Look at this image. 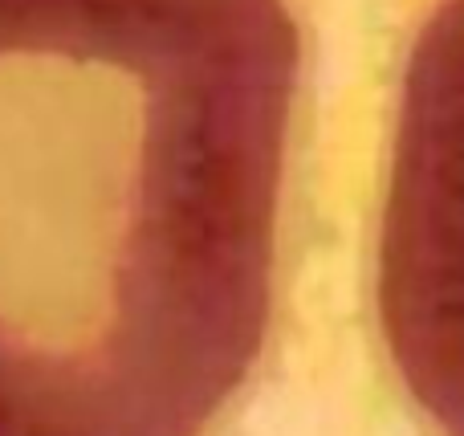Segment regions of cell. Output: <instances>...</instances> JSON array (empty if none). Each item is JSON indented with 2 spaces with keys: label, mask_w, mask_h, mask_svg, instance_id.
I'll list each match as a JSON object with an SVG mask.
<instances>
[{
  "label": "cell",
  "mask_w": 464,
  "mask_h": 436,
  "mask_svg": "<svg viewBox=\"0 0 464 436\" xmlns=\"http://www.w3.org/2000/svg\"><path fill=\"white\" fill-rule=\"evenodd\" d=\"M285 0H0V436H204L256 367Z\"/></svg>",
  "instance_id": "1"
},
{
  "label": "cell",
  "mask_w": 464,
  "mask_h": 436,
  "mask_svg": "<svg viewBox=\"0 0 464 436\" xmlns=\"http://www.w3.org/2000/svg\"><path fill=\"white\" fill-rule=\"evenodd\" d=\"M375 302L408 396L464 436V0H440L403 70Z\"/></svg>",
  "instance_id": "2"
}]
</instances>
